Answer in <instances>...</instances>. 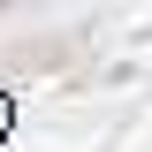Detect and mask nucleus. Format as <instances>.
Here are the masks:
<instances>
[{"label": "nucleus", "mask_w": 152, "mask_h": 152, "mask_svg": "<svg viewBox=\"0 0 152 152\" xmlns=\"http://www.w3.org/2000/svg\"><path fill=\"white\" fill-rule=\"evenodd\" d=\"M0 137H8V107H0Z\"/></svg>", "instance_id": "1"}]
</instances>
